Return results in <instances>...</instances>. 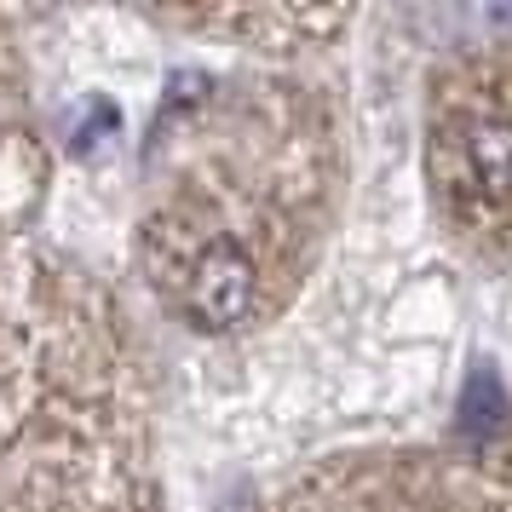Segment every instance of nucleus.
I'll list each match as a JSON object with an SVG mask.
<instances>
[{"label": "nucleus", "instance_id": "f257e3e1", "mask_svg": "<svg viewBox=\"0 0 512 512\" xmlns=\"http://www.w3.org/2000/svg\"><path fill=\"white\" fill-rule=\"evenodd\" d=\"M438 185L472 219H507L512 213V104L495 93H455L443 104L432 133Z\"/></svg>", "mask_w": 512, "mask_h": 512}, {"label": "nucleus", "instance_id": "f03ea898", "mask_svg": "<svg viewBox=\"0 0 512 512\" xmlns=\"http://www.w3.org/2000/svg\"><path fill=\"white\" fill-rule=\"evenodd\" d=\"M265 271H259L254 248L231 231H202L185 265L173 271V300L196 328H236L248 323V311L259 305Z\"/></svg>", "mask_w": 512, "mask_h": 512}]
</instances>
